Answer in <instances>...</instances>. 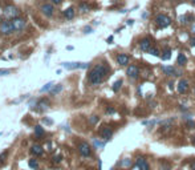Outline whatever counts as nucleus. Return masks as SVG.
Segmentation results:
<instances>
[{
  "mask_svg": "<svg viewBox=\"0 0 195 170\" xmlns=\"http://www.w3.org/2000/svg\"><path fill=\"white\" fill-rule=\"evenodd\" d=\"M109 67L106 64H98L89 72V76H88V81H89L90 85H98L101 84L102 81L105 80V77L109 73Z\"/></svg>",
  "mask_w": 195,
  "mask_h": 170,
  "instance_id": "nucleus-1",
  "label": "nucleus"
},
{
  "mask_svg": "<svg viewBox=\"0 0 195 170\" xmlns=\"http://www.w3.org/2000/svg\"><path fill=\"white\" fill-rule=\"evenodd\" d=\"M155 24L159 28H166V27H169V25L171 24V19L167 15L159 13V15H157V17H155Z\"/></svg>",
  "mask_w": 195,
  "mask_h": 170,
  "instance_id": "nucleus-2",
  "label": "nucleus"
},
{
  "mask_svg": "<svg viewBox=\"0 0 195 170\" xmlns=\"http://www.w3.org/2000/svg\"><path fill=\"white\" fill-rule=\"evenodd\" d=\"M77 149H78V153L82 155V157H89V155L92 154V147L88 142H80L78 146H77Z\"/></svg>",
  "mask_w": 195,
  "mask_h": 170,
  "instance_id": "nucleus-3",
  "label": "nucleus"
},
{
  "mask_svg": "<svg viewBox=\"0 0 195 170\" xmlns=\"http://www.w3.org/2000/svg\"><path fill=\"white\" fill-rule=\"evenodd\" d=\"M13 31H15V28H13L12 21H8V20L2 21V24H0V32L3 35H11Z\"/></svg>",
  "mask_w": 195,
  "mask_h": 170,
  "instance_id": "nucleus-4",
  "label": "nucleus"
},
{
  "mask_svg": "<svg viewBox=\"0 0 195 170\" xmlns=\"http://www.w3.org/2000/svg\"><path fill=\"white\" fill-rule=\"evenodd\" d=\"M61 65L64 68H67V69H77V68L85 69V68L89 67V64L88 63H62Z\"/></svg>",
  "mask_w": 195,
  "mask_h": 170,
  "instance_id": "nucleus-5",
  "label": "nucleus"
},
{
  "mask_svg": "<svg viewBox=\"0 0 195 170\" xmlns=\"http://www.w3.org/2000/svg\"><path fill=\"white\" fill-rule=\"evenodd\" d=\"M126 75L131 78V80H135V78L139 77V68L137 67V65H130V67H127V69H126Z\"/></svg>",
  "mask_w": 195,
  "mask_h": 170,
  "instance_id": "nucleus-6",
  "label": "nucleus"
},
{
  "mask_svg": "<svg viewBox=\"0 0 195 170\" xmlns=\"http://www.w3.org/2000/svg\"><path fill=\"white\" fill-rule=\"evenodd\" d=\"M19 8L15 5H8L4 8V15L8 16V17H17V15H19Z\"/></svg>",
  "mask_w": 195,
  "mask_h": 170,
  "instance_id": "nucleus-7",
  "label": "nucleus"
},
{
  "mask_svg": "<svg viewBox=\"0 0 195 170\" xmlns=\"http://www.w3.org/2000/svg\"><path fill=\"white\" fill-rule=\"evenodd\" d=\"M12 24H13L15 31H21L25 27V20L21 19V17H13Z\"/></svg>",
  "mask_w": 195,
  "mask_h": 170,
  "instance_id": "nucleus-8",
  "label": "nucleus"
},
{
  "mask_svg": "<svg viewBox=\"0 0 195 170\" xmlns=\"http://www.w3.org/2000/svg\"><path fill=\"white\" fill-rule=\"evenodd\" d=\"M139 48H141V50H143V52H149V49L151 48V40H150L149 37L142 39V40L139 41Z\"/></svg>",
  "mask_w": 195,
  "mask_h": 170,
  "instance_id": "nucleus-9",
  "label": "nucleus"
},
{
  "mask_svg": "<svg viewBox=\"0 0 195 170\" xmlns=\"http://www.w3.org/2000/svg\"><path fill=\"white\" fill-rule=\"evenodd\" d=\"M40 11H41V12L44 13V15L45 16H52L53 15V5L52 4H48V3H45V4H43L41 7H40Z\"/></svg>",
  "mask_w": 195,
  "mask_h": 170,
  "instance_id": "nucleus-10",
  "label": "nucleus"
},
{
  "mask_svg": "<svg viewBox=\"0 0 195 170\" xmlns=\"http://www.w3.org/2000/svg\"><path fill=\"white\" fill-rule=\"evenodd\" d=\"M35 106H36L35 109L37 110V112H44V110H47L48 108H49V101L45 100V99H43V100H40Z\"/></svg>",
  "mask_w": 195,
  "mask_h": 170,
  "instance_id": "nucleus-11",
  "label": "nucleus"
},
{
  "mask_svg": "<svg viewBox=\"0 0 195 170\" xmlns=\"http://www.w3.org/2000/svg\"><path fill=\"white\" fill-rule=\"evenodd\" d=\"M135 165H137L138 170H150V166H149V164H148V161H146L145 158H142V157L137 158V162H135Z\"/></svg>",
  "mask_w": 195,
  "mask_h": 170,
  "instance_id": "nucleus-12",
  "label": "nucleus"
},
{
  "mask_svg": "<svg viewBox=\"0 0 195 170\" xmlns=\"http://www.w3.org/2000/svg\"><path fill=\"white\" fill-rule=\"evenodd\" d=\"M100 134H101V137L105 141H109L110 138H112V136H113V130L110 129V128H108V126H104V128L101 129Z\"/></svg>",
  "mask_w": 195,
  "mask_h": 170,
  "instance_id": "nucleus-13",
  "label": "nucleus"
},
{
  "mask_svg": "<svg viewBox=\"0 0 195 170\" xmlns=\"http://www.w3.org/2000/svg\"><path fill=\"white\" fill-rule=\"evenodd\" d=\"M187 90H189V81L185 80V78H182V80H179L178 82V92L183 95V93H186Z\"/></svg>",
  "mask_w": 195,
  "mask_h": 170,
  "instance_id": "nucleus-14",
  "label": "nucleus"
},
{
  "mask_svg": "<svg viewBox=\"0 0 195 170\" xmlns=\"http://www.w3.org/2000/svg\"><path fill=\"white\" fill-rule=\"evenodd\" d=\"M129 61H130V57H129L126 53H120V55L117 56V63H118L120 65H122V67L127 65Z\"/></svg>",
  "mask_w": 195,
  "mask_h": 170,
  "instance_id": "nucleus-15",
  "label": "nucleus"
},
{
  "mask_svg": "<svg viewBox=\"0 0 195 170\" xmlns=\"http://www.w3.org/2000/svg\"><path fill=\"white\" fill-rule=\"evenodd\" d=\"M162 72L166 76H176L175 73H178L179 76V72H176L174 67H169V65H162Z\"/></svg>",
  "mask_w": 195,
  "mask_h": 170,
  "instance_id": "nucleus-16",
  "label": "nucleus"
},
{
  "mask_svg": "<svg viewBox=\"0 0 195 170\" xmlns=\"http://www.w3.org/2000/svg\"><path fill=\"white\" fill-rule=\"evenodd\" d=\"M31 153L33 154V155H37V157H40V155H43L44 149H43V146L40 145V144H35V145H32V147H31Z\"/></svg>",
  "mask_w": 195,
  "mask_h": 170,
  "instance_id": "nucleus-17",
  "label": "nucleus"
},
{
  "mask_svg": "<svg viewBox=\"0 0 195 170\" xmlns=\"http://www.w3.org/2000/svg\"><path fill=\"white\" fill-rule=\"evenodd\" d=\"M64 17L68 20H72L73 17H75V9L72 8V7H69V8H67L64 11Z\"/></svg>",
  "mask_w": 195,
  "mask_h": 170,
  "instance_id": "nucleus-18",
  "label": "nucleus"
},
{
  "mask_svg": "<svg viewBox=\"0 0 195 170\" xmlns=\"http://www.w3.org/2000/svg\"><path fill=\"white\" fill-rule=\"evenodd\" d=\"M35 133H36V137H43L44 134H45V130H44V128L41 125H36L35 126Z\"/></svg>",
  "mask_w": 195,
  "mask_h": 170,
  "instance_id": "nucleus-19",
  "label": "nucleus"
},
{
  "mask_svg": "<svg viewBox=\"0 0 195 170\" xmlns=\"http://www.w3.org/2000/svg\"><path fill=\"white\" fill-rule=\"evenodd\" d=\"M61 90H62V85H61V84H58V85H53V88L50 89L49 95H50V96H56L58 92H61Z\"/></svg>",
  "mask_w": 195,
  "mask_h": 170,
  "instance_id": "nucleus-20",
  "label": "nucleus"
},
{
  "mask_svg": "<svg viewBox=\"0 0 195 170\" xmlns=\"http://www.w3.org/2000/svg\"><path fill=\"white\" fill-rule=\"evenodd\" d=\"M176 61H178V64L181 65V67H183L186 63H187V57L183 55V53H179L178 55V59H176Z\"/></svg>",
  "mask_w": 195,
  "mask_h": 170,
  "instance_id": "nucleus-21",
  "label": "nucleus"
},
{
  "mask_svg": "<svg viewBox=\"0 0 195 170\" xmlns=\"http://www.w3.org/2000/svg\"><path fill=\"white\" fill-rule=\"evenodd\" d=\"M28 166L31 169H37L39 168V161L35 160V158H31V160H28Z\"/></svg>",
  "mask_w": 195,
  "mask_h": 170,
  "instance_id": "nucleus-22",
  "label": "nucleus"
},
{
  "mask_svg": "<svg viewBox=\"0 0 195 170\" xmlns=\"http://www.w3.org/2000/svg\"><path fill=\"white\" fill-rule=\"evenodd\" d=\"M52 88H53V82L50 81V82H48V84L44 85L43 88L40 89V92H41V93H44V92H50V89H52Z\"/></svg>",
  "mask_w": 195,
  "mask_h": 170,
  "instance_id": "nucleus-23",
  "label": "nucleus"
},
{
  "mask_svg": "<svg viewBox=\"0 0 195 170\" xmlns=\"http://www.w3.org/2000/svg\"><path fill=\"white\" fill-rule=\"evenodd\" d=\"M171 57V49L170 48H166L163 52V55H162V60H170Z\"/></svg>",
  "mask_w": 195,
  "mask_h": 170,
  "instance_id": "nucleus-24",
  "label": "nucleus"
},
{
  "mask_svg": "<svg viewBox=\"0 0 195 170\" xmlns=\"http://www.w3.org/2000/svg\"><path fill=\"white\" fill-rule=\"evenodd\" d=\"M7 157H8V150L3 151V153L0 154V165H4V164H5V160H7Z\"/></svg>",
  "mask_w": 195,
  "mask_h": 170,
  "instance_id": "nucleus-25",
  "label": "nucleus"
},
{
  "mask_svg": "<svg viewBox=\"0 0 195 170\" xmlns=\"http://www.w3.org/2000/svg\"><path fill=\"white\" fill-rule=\"evenodd\" d=\"M121 85H122V80L116 81L114 84H113V90H114V92H118V90L121 89Z\"/></svg>",
  "mask_w": 195,
  "mask_h": 170,
  "instance_id": "nucleus-26",
  "label": "nucleus"
},
{
  "mask_svg": "<svg viewBox=\"0 0 195 170\" xmlns=\"http://www.w3.org/2000/svg\"><path fill=\"white\" fill-rule=\"evenodd\" d=\"M90 9V7L86 4V3H81L80 4V11H82V12H88V11Z\"/></svg>",
  "mask_w": 195,
  "mask_h": 170,
  "instance_id": "nucleus-27",
  "label": "nucleus"
},
{
  "mask_svg": "<svg viewBox=\"0 0 195 170\" xmlns=\"http://www.w3.org/2000/svg\"><path fill=\"white\" fill-rule=\"evenodd\" d=\"M149 53L153 56H159V50H158L157 48H154V47H151V48L149 49Z\"/></svg>",
  "mask_w": 195,
  "mask_h": 170,
  "instance_id": "nucleus-28",
  "label": "nucleus"
},
{
  "mask_svg": "<svg viewBox=\"0 0 195 170\" xmlns=\"http://www.w3.org/2000/svg\"><path fill=\"white\" fill-rule=\"evenodd\" d=\"M61 161H62V155L61 154L54 155V157H53V162H54V164H60Z\"/></svg>",
  "mask_w": 195,
  "mask_h": 170,
  "instance_id": "nucleus-29",
  "label": "nucleus"
},
{
  "mask_svg": "<svg viewBox=\"0 0 195 170\" xmlns=\"http://www.w3.org/2000/svg\"><path fill=\"white\" fill-rule=\"evenodd\" d=\"M89 122H90L92 125L97 124V122H98V117H97V116H92V117L89 118Z\"/></svg>",
  "mask_w": 195,
  "mask_h": 170,
  "instance_id": "nucleus-30",
  "label": "nucleus"
},
{
  "mask_svg": "<svg viewBox=\"0 0 195 170\" xmlns=\"http://www.w3.org/2000/svg\"><path fill=\"white\" fill-rule=\"evenodd\" d=\"M179 21H181V24H187L189 21H187V16H179Z\"/></svg>",
  "mask_w": 195,
  "mask_h": 170,
  "instance_id": "nucleus-31",
  "label": "nucleus"
},
{
  "mask_svg": "<svg viewBox=\"0 0 195 170\" xmlns=\"http://www.w3.org/2000/svg\"><path fill=\"white\" fill-rule=\"evenodd\" d=\"M9 73H11L9 69H0V76H7V75H9Z\"/></svg>",
  "mask_w": 195,
  "mask_h": 170,
  "instance_id": "nucleus-32",
  "label": "nucleus"
},
{
  "mask_svg": "<svg viewBox=\"0 0 195 170\" xmlns=\"http://www.w3.org/2000/svg\"><path fill=\"white\" fill-rule=\"evenodd\" d=\"M130 164H131V162H130V160H127V158H125V161H122V165L124 166H130Z\"/></svg>",
  "mask_w": 195,
  "mask_h": 170,
  "instance_id": "nucleus-33",
  "label": "nucleus"
},
{
  "mask_svg": "<svg viewBox=\"0 0 195 170\" xmlns=\"http://www.w3.org/2000/svg\"><path fill=\"white\" fill-rule=\"evenodd\" d=\"M94 145H96V146H104V145H105V142H100V141L94 140Z\"/></svg>",
  "mask_w": 195,
  "mask_h": 170,
  "instance_id": "nucleus-34",
  "label": "nucleus"
},
{
  "mask_svg": "<svg viewBox=\"0 0 195 170\" xmlns=\"http://www.w3.org/2000/svg\"><path fill=\"white\" fill-rule=\"evenodd\" d=\"M114 109H113V108H106V113H108V114H113V113H114Z\"/></svg>",
  "mask_w": 195,
  "mask_h": 170,
  "instance_id": "nucleus-35",
  "label": "nucleus"
},
{
  "mask_svg": "<svg viewBox=\"0 0 195 170\" xmlns=\"http://www.w3.org/2000/svg\"><path fill=\"white\" fill-rule=\"evenodd\" d=\"M161 170H171V168L169 165H162L161 166Z\"/></svg>",
  "mask_w": 195,
  "mask_h": 170,
  "instance_id": "nucleus-36",
  "label": "nucleus"
},
{
  "mask_svg": "<svg viewBox=\"0 0 195 170\" xmlns=\"http://www.w3.org/2000/svg\"><path fill=\"white\" fill-rule=\"evenodd\" d=\"M84 32H85V33H90V32H92V27H85V28H84Z\"/></svg>",
  "mask_w": 195,
  "mask_h": 170,
  "instance_id": "nucleus-37",
  "label": "nucleus"
},
{
  "mask_svg": "<svg viewBox=\"0 0 195 170\" xmlns=\"http://www.w3.org/2000/svg\"><path fill=\"white\" fill-rule=\"evenodd\" d=\"M43 121L45 122V124H49V125H52V124H53V121H52V120H48V118H44Z\"/></svg>",
  "mask_w": 195,
  "mask_h": 170,
  "instance_id": "nucleus-38",
  "label": "nucleus"
},
{
  "mask_svg": "<svg viewBox=\"0 0 195 170\" xmlns=\"http://www.w3.org/2000/svg\"><path fill=\"white\" fill-rule=\"evenodd\" d=\"M190 169H191V170H195V160L190 164Z\"/></svg>",
  "mask_w": 195,
  "mask_h": 170,
  "instance_id": "nucleus-39",
  "label": "nucleus"
},
{
  "mask_svg": "<svg viewBox=\"0 0 195 170\" xmlns=\"http://www.w3.org/2000/svg\"><path fill=\"white\" fill-rule=\"evenodd\" d=\"M61 2H62V0H52V3H53V4H60Z\"/></svg>",
  "mask_w": 195,
  "mask_h": 170,
  "instance_id": "nucleus-40",
  "label": "nucleus"
},
{
  "mask_svg": "<svg viewBox=\"0 0 195 170\" xmlns=\"http://www.w3.org/2000/svg\"><path fill=\"white\" fill-rule=\"evenodd\" d=\"M190 43H191V45H193V47H195V39H191Z\"/></svg>",
  "mask_w": 195,
  "mask_h": 170,
  "instance_id": "nucleus-41",
  "label": "nucleus"
},
{
  "mask_svg": "<svg viewBox=\"0 0 195 170\" xmlns=\"http://www.w3.org/2000/svg\"><path fill=\"white\" fill-rule=\"evenodd\" d=\"M134 23V20H127V25H133Z\"/></svg>",
  "mask_w": 195,
  "mask_h": 170,
  "instance_id": "nucleus-42",
  "label": "nucleus"
},
{
  "mask_svg": "<svg viewBox=\"0 0 195 170\" xmlns=\"http://www.w3.org/2000/svg\"><path fill=\"white\" fill-rule=\"evenodd\" d=\"M189 126H195V122H193V121H189Z\"/></svg>",
  "mask_w": 195,
  "mask_h": 170,
  "instance_id": "nucleus-43",
  "label": "nucleus"
},
{
  "mask_svg": "<svg viewBox=\"0 0 195 170\" xmlns=\"http://www.w3.org/2000/svg\"><path fill=\"white\" fill-rule=\"evenodd\" d=\"M113 41V36H110V37H108V43H112Z\"/></svg>",
  "mask_w": 195,
  "mask_h": 170,
  "instance_id": "nucleus-44",
  "label": "nucleus"
},
{
  "mask_svg": "<svg viewBox=\"0 0 195 170\" xmlns=\"http://www.w3.org/2000/svg\"><path fill=\"white\" fill-rule=\"evenodd\" d=\"M172 85H174V84H172V82H169V88H170V89H172V88H174V86H172Z\"/></svg>",
  "mask_w": 195,
  "mask_h": 170,
  "instance_id": "nucleus-45",
  "label": "nucleus"
},
{
  "mask_svg": "<svg viewBox=\"0 0 195 170\" xmlns=\"http://www.w3.org/2000/svg\"><path fill=\"white\" fill-rule=\"evenodd\" d=\"M193 144L195 145V137H193Z\"/></svg>",
  "mask_w": 195,
  "mask_h": 170,
  "instance_id": "nucleus-46",
  "label": "nucleus"
},
{
  "mask_svg": "<svg viewBox=\"0 0 195 170\" xmlns=\"http://www.w3.org/2000/svg\"><path fill=\"white\" fill-rule=\"evenodd\" d=\"M193 32H194V33H195V25H194V27H193Z\"/></svg>",
  "mask_w": 195,
  "mask_h": 170,
  "instance_id": "nucleus-47",
  "label": "nucleus"
},
{
  "mask_svg": "<svg viewBox=\"0 0 195 170\" xmlns=\"http://www.w3.org/2000/svg\"><path fill=\"white\" fill-rule=\"evenodd\" d=\"M191 3H193V4H195V0H191Z\"/></svg>",
  "mask_w": 195,
  "mask_h": 170,
  "instance_id": "nucleus-48",
  "label": "nucleus"
},
{
  "mask_svg": "<svg viewBox=\"0 0 195 170\" xmlns=\"http://www.w3.org/2000/svg\"><path fill=\"white\" fill-rule=\"evenodd\" d=\"M0 136H2V133H0Z\"/></svg>",
  "mask_w": 195,
  "mask_h": 170,
  "instance_id": "nucleus-49",
  "label": "nucleus"
}]
</instances>
